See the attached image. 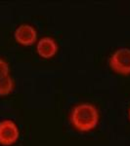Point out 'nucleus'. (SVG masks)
I'll use <instances>...</instances> for the list:
<instances>
[{"label":"nucleus","instance_id":"obj_1","mask_svg":"<svg viewBox=\"0 0 130 146\" xmlns=\"http://www.w3.org/2000/svg\"><path fill=\"white\" fill-rule=\"evenodd\" d=\"M70 122L75 131L80 133H89L99 125L100 112L93 103H78L70 110Z\"/></svg>","mask_w":130,"mask_h":146},{"label":"nucleus","instance_id":"obj_2","mask_svg":"<svg viewBox=\"0 0 130 146\" xmlns=\"http://www.w3.org/2000/svg\"><path fill=\"white\" fill-rule=\"evenodd\" d=\"M109 65L115 73L122 76L130 75V48L117 49L109 58Z\"/></svg>","mask_w":130,"mask_h":146},{"label":"nucleus","instance_id":"obj_3","mask_svg":"<svg viewBox=\"0 0 130 146\" xmlns=\"http://www.w3.org/2000/svg\"><path fill=\"white\" fill-rule=\"evenodd\" d=\"M20 137V129L14 121L5 119L0 121V144L10 146L15 144Z\"/></svg>","mask_w":130,"mask_h":146},{"label":"nucleus","instance_id":"obj_4","mask_svg":"<svg viewBox=\"0 0 130 146\" xmlns=\"http://www.w3.org/2000/svg\"><path fill=\"white\" fill-rule=\"evenodd\" d=\"M37 30L34 25L28 23H23L16 28L14 37L18 44L25 47L32 46L37 42Z\"/></svg>","mask_w":130,"mask_h":146},{"label":"nucleus","instance_id":"obj_5","mask_svg":"<svg viewBox=\"0 0 130 146\" xmlns=\"http://www.w3.org/2000/svg\"><path fill=\"white\" fill-rule=\"evenodd\" d=\"M59 52V45L57 41L50 36H44L37 40L36 53L44 60L54 58Z\"/></svg>","mask_w":130,"mask_h":146},{"label":"nucleus","instance_id":"obj_6","mask_svg":"<svg viewBox=\"0 0 130 146\" xmlns=\"http://www.w3.org/2000/svg\"><path fill=\"white\" fill-rule=\"evenodd\" d=\"M15 89V81L11 75L0 78V96H8Z\"/></svg>","mask_w":130,"mask_h":146},{"label":"nucleus","instance_id":"obj_7","mask_svg":"<svg viewBox=\"0 0 130 146\" xmlns=\"http://www.w3.org/2000/svg\"><path fill=\"white\" fill-rule=\"evenodd\" d=\"M10 75V66L4 58H0V78Z\"/></svg>","mask_w":130,"mask_h":146},{"label":"nucleus","instance_id":"obj_8","mask_svg":"<svg viewBox=\"0 0 130 146\" xmlns=\"http://www.w3.org/2000/svg\"><path fill=\"white\" fill-rule=\"evenodd\" d=\"M128 119L130 121V106H129V109H128Z\"/></svg>","mask_w":130,"mask_h":146}]
</instances>
